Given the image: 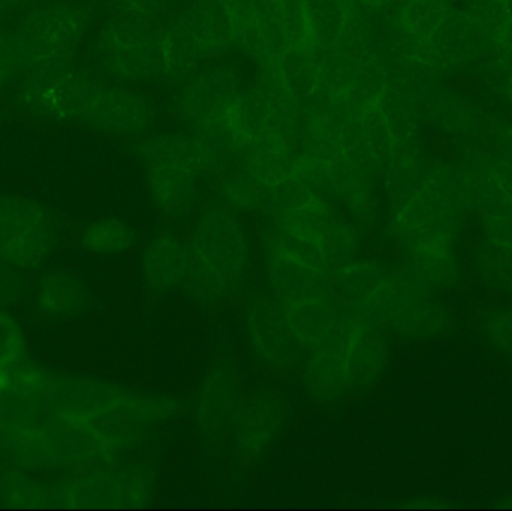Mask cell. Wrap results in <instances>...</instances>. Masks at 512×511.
<instances>
[{
	"mask_svg": "<svg viewBox=\"0 0 512 511\" xmlns=\"http://www.w3.org/2000/svg\"><path fill=\"white\" fill-rule=\"evenodd\" d=\"M21 104L39 122L83 126L131 143L161 122V104L149 89L74 63L30 74L21 87Z\"/></svg>",
	"mask_w": 512,
	"mask_h": 511,
	"instance_id": "1",
	"label": "cell"
},
{
	"mask_svg": "<svg viewBox=\"0 0 512 511\" xmlns=\"http://www.w3.org/2000/svg\"><path fill=\"white\" fill-rule=\"evenodd\" d=\"M267 209L271 222L265 251L330 275L357 257V222L315 186L304 182L286 186L271 195Z\"/></svg>",
	"mask_w": 512,
	"mask_h": 511,
	"instance_id": "2",
	"label": "cell"
},
{
	"mask_svg": "<svg viewBox=\"0 0 512 511\" xmlns=\"http://www.w3.org/2000/svg\"><path fill=\"white\" fill-rule=\"evenodd\" d=\"M333 285L343 308L399 338H435L453 324L432 290L403 269L355 257L334 272Z\"/></svg>",
	"mask_w": 512,
	"mask_h": 511,
	"instance_id": "3",
	"label": "cell"
},
{
	"mask_svg": "<svg viewBox=\"0 0 512 511\" xmlns=\"http://www.w3.org/2000/svg\"><path fill=\"white\" fill-rule=\"evenodd\" d=\"M132 146L150 203L173 221L197 213L204 188L231 156L213 138L180 126H158Z\"/></svg>",
	"mask_w": 512,
	"mask_h": 511,
	"instance_id": "4",
	"label": "cell"
},
{
	"mask_svg": "<svg viewBox=\"0 0 512 511\" xmlns=\"http://www.w3.org/2000/svg\"><path fill=\"white\" fill-rule=\"evenodd\" d=\"M388 333L363 315L345 311L307 353L303 384L321 404H334L372 387L387 368Z\"/></svg>",
	"mask_w": 512,
	"mask_h": 511,
	"instance_id": "5",
	"label": "cell"
},
{
	"mask_svg": "<svg viewBox=\"0 0 512 511\" xmlns=\"http://www.w3.org/2000/svg\"><path fill=\"white\" fill-rule=\"evenodd\" d=\"M189 243L192 270L183 290L204 305L233 296L251 264V245L239 210L219 198L207 201L197 210Z\"/></svg>",
	"mask_w": 512,
	"mask_h": 511,
	"instance_id": "6",
	"label": "cell"
},
{
	"mask_svg": "<svg viewBox=\"0 0 512 511\" xmlns=\"http://www.w3.org/2000/svg\"><path fill=\"white\" fill-rule=\"evenodd\" d=\"M98 23V12L83 0H38L11 29L21 74L74 63Z\"/></svg>",
	"mask_w": 512,
	"mask_h": 511,
	"instance_id": "7",
	"label": "cell"
},
{
	"mask_svg": "<svg viewBox=\"0 0 512 511\" xmlns=\"http://www.w3.org/2000/svg\"><path fill=\"white\" fill-rule=\"evenodd\" d=\"M164 21L138 20L108 12L93 32L96 71L129 86H167Z\"/></svg>",
	"mask_w": 512,
	"mask_h": 511,
	"instance_id": "8",
	"label": "cell"
},
{
	"mask_svg": "<svg viewBox=\"0 0 512 511\" xmlns=\"http://www.w3.org/2000/svg\"><path fill=\"white\" fill-rule=\"evenodd\" d=\"M271 296L285 312L304 353H309L345 311L333 275L265 251Z\"/></svg>",
	"mask_w": 512,
	"mask_h": 511,
	"instance_id": "9",
	"label": "cell"
},
{
	"mask_svg": "<svg viewBox=\"0 0 512 511\" xmlns=\"http://www.w3.org/2000/svg\"><path fill=\"white\" fill-rule=\"evenodd\" d=\"M248 63L227 57L201 66L170 87L168 113L176 126L216 141L231 102L251 80Z\"/></svg>",
	"mask_w": 512,
	"mask_h": 511,
	"instance_id": "10",
	"label": "cell"
},
{
	"mask_svg": "<svg viewBox=\"0 0 512 511\" xmlns=\"http://www.w3.org/2000/svg\"><path fill=\"white\" fill-rule=\"evenodd\" d=\"M155 479L146 465L80 470L50 485V507H135L149 503Z\"/></svg>",
	"mask_w": 512,
	"mask_h": 511,
	"instance_id": "11",
	"label": "cell"
},
{
	"mask_svg": "<svg viewBox=\"0 0 512 511\" xmlns=\"http://www.w3.org/2000/svg\"><path fill=\"white\" fill-rule=\"evenodd\" d=\"M56 246L50 212L39 201L0 195V261L17 270L35 269Z\"/></svg>",
	"mask_w": 512,
	"mask_h": 511,
	"instance_id": "12",
	"label": "cell"
},
{
	"mask_svg": "<svg viewBox=\"0 0 512 511\" xmlns=\"http://www.w3.org/2000/svg\"><path fill=\"white\" fill-rule=\"evenodd\" d=\"M245 329L256 359L276 374L294 371L306 354L273 296H256L249 302Z\"/></svg>",
	"mask_w": 512,
	"mask_h": 511,
	"instance_id": "13",
	"label": "cell"
},
{
	"mask_svg": "<svg viewBox=\"0 0 512 511\" xmlns=\"http://www.w3.org/2000/svg\"><path fill=\"white\" fill-rule=\"evenodd\" d=\"M288 407L273 392H256L242 399L231 426L234 452L243 464H258L282 434Z\"/></svg>",
	"mask_w": 512,
	"mask_h": 511,
	"instance_id": "14",
	"label": "cell"
},
{
	"mask_svg": "<svg viewBox=\"0 0 512 511\" xmlns=\"http://www.w3.org/2000/svg\"><path fill=\"white\" fill-rule=\"evenodd\" d=\"M240 402V378L234 366L218 363L207 372L195 401V423L204 440L221 443L230 435Z\"/></svg>",
	"mask_w": 512,
	"mask_h": 511,
	"instance_id": "15",
	"label": "cell"
},
{
	"mask_svg": "<svg viewBox=\"0 0 512 511\" xmlns=\"http://www.w3.org/2000/svg\"><path fill=\"white\" fill-rule=\"evenodd\" d=\"M141 276L158 294L185 288L192 270L189 239L173 231H161L144 245L140 258Z\"/></svg>",
	"mask_w": 512,
	"mask_h": 511,
	"instance_id": "16",
	"label": "cell"
},
{
	"mask_svg": "<svg viewBox=\"0 0 512 511\" xmlns=\"http://www.w3.org/2000/svg\"><path fill=\"white\" fill-rule=\"evenodd\" d=\"M433 42L447 72L477 63L495 48L492 36L468 11H451Z\"/></svg>",
	"mask_w": 512,
	"mask_h": 511,
	"instance_id": "17",
	"label": "cell"
},
{
	"mask_svg": "<svg viewBox=\"0 0 512 511\" xmlns=\"http://www.w3.org/2000/svg\"><path fill=\"white\" fill-rule=\"evenodd\" d=\"M429 113L444 131L462 140L480 141L489 138L495 126L483 108L456 93L442 92L433 96Z\"/></svg>",
	"mask_w": 512,
	"mask_h": 511,
	"instance_id": "18",
	"label": "cell"
},
{
	"mask_svg": "<svg viewBox=\"0 0 512 511\" xmlns=\"http://www.w3.org/2000/svg\"><path fill=\"white\" fill-rule=\"evenodd\" d=\"M451 11L448 0H397L387 38L433 39Z\"/></svg>",
	"mask_w": 512,
	"mask_h": 511,
	"instance_id": "19",
	"label": "cell"
},
{
	"mask_svg": "<svg viewBox=\"0 0 512 511\" xmlns=\"http://www.w3.org/2000/svg\"><path fill=\"white\" fill-rule=\"evenodd\" d=\"M89 294L80 279L66 272H50L36 285V306L45 317L71 320L83 314Z\"/></svg>",
	"mask_w": 512,
	"mask_h": 511,
	"instance_id": "20",
	"label": "cell"
},
{
	"mask_svg": "<svg viewBox=\"0 0 512 511\" xmlns=\"http://www.w3.org/2000/svg\"><path fill=\"white\" fill-rule=\"evenodd\" d=\"M137 242V230L125 219L116 216L96 219L81 233V246L90 254L104 257L125 254L131 251Z\"/></svg>",
	"mask_w": 512,
	"mask_h": 511,
	"instance_id": "21",
	"label": "cell"
},
{
	"mask_svg": "<svg viewBox=\"0 0 512 511\" xmlns=\"http://www.w3.org/2000/svg\"><path fill=\"white\" fill-rule=\"evenodd\" d=\"M186 0H108V12L147 21H165Z\"/></svg>",
	"mask_w": 512,
	"mask_h": 511,
	"instance_id": "22",
	"label": "cell"
},
{
	"mask_svg": "<svg viewBox=\"0 0 512 511\" xmlns=\"http://www.w3.org/2000/svg\"><path fill=\"white\" fill-rule=\"evenodd\" d=\"M26 336L12 315L0 311V369H12L24 362Z\"/></svg>",
	"mask_w": 512,
	"mask_h": 511,
	"instance_id": "23",
	"label": "cell"
},
{
	"mask_svg": "<svg viewBox=\"0 0 512 511\" xmlns=\"http://www.w3.org/2000/svg\"><path fill=\"white\" fill-rule=\"evenodd\" d=\"M466 11L486 29L495 44L496 36L512 20V0H469Z\"/></svg>",
	"mask_w": 512,
	"mask_h": 511,
	"instance_id": "24",
	"label": "cell"
},
{
	"mask_svg": "<svg viewBox=\"0 0 512 511\" xmlns=\"http://www.w3.org/2000/svg\"><path fill=\"white\" fill-rule=\"evenodd\" d=\"M480 267L490 284L502 290H512V249L489 242L481 252Z\"/></svg>",
	"mask_w": 512,
	"mask_h": 511,
	"instance_id": "25",
	"label": "cell"
},
{
	"mask_svg": "<svg viewBox=\"0 0 512 511\" xmlns=\"http://www.w3.org/2000/svg\"><path fill=\"white\" fill-rule=\"evenodd\" d=\"M21 66L12 41L11 30L0 24V92L20 78Z\"/></svg>",
	"mask_w": 512,
	"mask_h": 511,
	"instance_id": "26",
	"label": "cell"
},
{
	"mask_svg": "<svg viewBox=\"0 0 512 511\" xmlns=\"http://www.w3.org/2000/svg\"><path fill=\"white\" fill-rule=\"evenodd\" d=\"M23 281L17 269L0 261V308L14 302L20 296Z\"/></svg>",
	"mask_w": 512,
	"mask_h": 511,
	"instance_id": "27",
	"label": "cell"
},
{
	"mask_svg": "<svg viewBox=\"0 0 512 511\" xmlns=\"http://www.w3.org/2000/svg\"><path fill=\"white\" fill-rule=\"evenodd\" d=\"M36 2L38 0H0V24L5 23L11 17H20Z\"/></svg>",
	"mask_w": 512,
	"mask_h": 511,
	"instance_id": "28",
	"label": "cell"
},
{
	"mask_svg": "<svg viewBox=\"0 0 512 511\" xmlns=\"http://www.w3.org/2000/svg\"><path fill=\"white\" fill-rule=\"evenodd\" d=\"M498 62L502 69V95L512 105V54H498Z\"/></svg>",
	"mask_w": 512,
	"mask_h": 511,
	"instance_id": "29",
	"label": "cell"
},
{
	"mask_svg": "<svg viewBox=\"0 0 512 511\" xmlns=\"http://www.w3.org/2000/svg\"><path fill=\"white\" fill-rule=\"evenodd\" d=\"M498 54H512V20L495 39V48Z\"/></svg>",
	"mask_w": 512,
	"mask_h": 511,
	"instance_id": "30",
	"label": "cell"
}]
</instances>
